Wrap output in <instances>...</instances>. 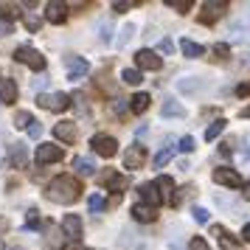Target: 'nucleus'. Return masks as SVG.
Returning <instances> with one entry per match:
<instances>
[{
	"label": "nucleus",
	"mask_w": 250,
	"mask_h": 250,
	"mask_svg": "<svg viewBox=\"0 0 250 250\" xmlns=\"http://www.w3.org/2000/svg\"><path fill=\"white\" fill-rule=\"evenodd\" d=\"M45 197L51 200V203L73 205L82 197V186H79V180H76V177H70V174H59V177H54V180L48 183Z\"/></svg>",
	"instance_id": "obj_1"
},
{
	"label": "nucleus",
	"mask_w": 250,
	"mask_h": 250,
	"mask_svg": "<svg viewBox=\"0 0 250 250\" xmlns=\"http://www.w3.org/2000/svg\"><path fill=\"white\" fill-rule=\"evenodd\" d=\"M37 104L48 110V113H65L70 107V96L68 93H40L37 96Z\"/></svg>",
	"instance_id": "obj_2"
},
{
	"label": "nucleus",
	"mask_w": 250,
	"mask_h": 250,
	"mask_svg": "<svg viewBox=\"0 0 250 250\" xmlns=\"http://www.w3.org/2000/svg\"><path fill=\"white\" fill-rule=\"evenodd\" d=\"M14 59L23 62V65H28L31 70H45V57L31 45H20L17 51H14Z\"/></svg>",
	"instance_id": "obj_3"
},
{
	"label": "nucleus",
	"mask_w": 250,
	"mask_h": 250,
	"mask_svg": "<svg viewBox=\"0 0 250 250\" xmlns=\"http://www.w3.org/2000/svg\"><path fill=\"white\" fill-rule=\"evenodd\" d=\"M90 146H93V152L102 155V158H115V155H118V141H115L113 135H104V132L90 138Z\"/></svg>",
	"instance_id": "obj_4"
},
{
	"label": "nucleus",
	"mask_w": 250,
	"mask_h": 250,
	"mask_svg": "<svg viewBox=\"0 0 250 250\" xmlns=\"http://www.w3.org/2000/svg\"><path fill=\"white\" fill-rule=\"evenodd\" d=\"M146 158H149L146 146H144V144H132V146H126V152H124V166H126L129 171L144 169Z\"/></svg>",
	"instance_id": "obj_5"
},
{
	"label": "nucleus",
	"mask_w": 250,
	"mask_h": 250,
	"mask_svg": "<svg viewBox=\"0 0 250 250\" xmlns=\"http://www.w3.org/2000/svg\"><path fill=\"white\" fill-rule=\"evenodd\" d=\"M65 68H68V79L70 82H79V79H84V76L90 73V62H87L84 57L70 54V57H65Z\"/></svg>",
	"instance_id": "obj_6"
},
{
	"label": "nucleus",
	"mask_w": 250,
	"mask_h": 250,
	"mask_svg": "<svg viewBox=\"0 0 250 250\" xmlns=\"http://www.w3.org/2000/svg\"><path fill=\"white\" fill-rule=\"evenodd\" d=\"M214 183H219V186H228V188H242V174H239L236 169H228V166H219V169H214Z\"/></svg>",
	"instance_id": "obj_7"
},
{
	"label": "nucleus",
	"mask_w": 250,
	"mask_h": 250,
	"mask_svg": "<svg viewBox=\"0 0 250 250\" xmlns=\"http://www.w3.org/2000/svg\"><path fill=\"white\" fill-rule=\"evenodd\" d=\"M135 65L141 70H160L163 68V59L155 54V51H149V48H141L135 54Z\"/></svg>",
	"instance_id": "obj_8"
},
{
	"label": "nucleus",
	"mask_w": 250,
	"mask_h": 250,
	"mask_svg": "<svg viewBox=\"0 0 250 250\" xmlns=\"http://www.w3.org/2000/svg\"><path fill=\"white\" fill-rule=\"evenodd\" d=\"M34 158H37L40 166H45V163H57V160H62V146H57V144H40Z\"/></svg>",
	"instance_id": "obj_9"
},
{
	"label": "nucleus",
	"mask_w": 250,
	"mask_h": 250,
	"mask_svg": "<svg viewBox=\"0 0 250 250\" xmlns=\"http://www.w3.org/2000/svg\"><path fill=\"white\" fill-rule=\"evenodd\" d=\"M155 191H158L160 203L174 205V180H171V177H166V174H160L158 180H155Z\"/></svg>",
	"instance_id": "obj_10"
},
{
	"label": "nucleus",
	"mask_w": 250,
	"mask_h": 250,
	"mask_svg": "<svg viewBox=\"0 0 250 250\" xmlns=\"http://www.w3.org/2000/svg\"><path fill=\"white\" fill-rule=\"evenodd\" d=\"M214 236H216V242H219L222 250H239L242 248V239H236L228 228H222V225H214Z\"/></svg>",
	"instance_id": "obj_11"
},
{
	"label": "nucleus",
	"mask_w": 250,
	"mask_h": 250,
	"mask_svg": "<svg viewBox=\"0 0 250 250\" xmlns=\"http://www.w3.org/2000/svg\"><path fill=\"white\" fill-rule=\"evenodd\" d=\"M54 135H57L62 144H76V138H79L76 121H59V124L54 126Z\"/></svg>",
	"instance_id": "obj_12"
},
{
	"label": "nucleus",
	"mask_w": 250,
	"mask_h": 250,
	"mask_svg": "<svg viewBox=\"0 0 250 250\" xmlns=\"http://www.w3.org/2000/svg\"><path fill=\"white\" fill-rule=\"evenodd\" d=\"M62 230H65V236H68L70 242H79V236H82V219H79V214H65V216H62Z\"/></svg>",
	"instance_id": "obj_13"
},
{
	"label": "nucleus",
	"mask_w": 250,
	"mask_h": 250,
	"mask_svg": "<svg viewBox=\"0 0 250 250\" xmlns=\"http://www.w3.org/2000/svg\"><path fill=\"white\" fill-rule=\"evenodd\" d=\"M65 17H68V6L65 3H59V0H51L45 6V20L54 25H62L65 23Z\"/></svg>",
	"instance_id": "obj_14"
},
{
	"label": "nucleus",
	"mask_w": 250,
	"mask_h": 250,
	"mask_svg": "<svg viewBox=\"0 0 250 250\" xmlns=\"http://www.w3.org/2000/svg\"><path fill=\"white\" fill-rule=\"evenodd\" d=\"M17 96H20L17 82L9 79V76H3V79H0V102L3 104H17Z\"/></svg>",
	"instance_id": "obj_15"
},
{
	"label": "nucleus",
	"mask_w": 250,
	"mask_h": 250,
	"mask_svg": "<svg viewBox=\"0 0 250 250\" xmlns=\"http://www.w3.org/2000/svg\"><path fill=\"white\" fill-rule=\"evenodd\" d=\"M203 17H200V20H203V23H214L216 17H222V14H225V9H228V3L225 0H219V3H216V0H208V3H203Z\"/></svg>",
	"instance_id": "obj_16"
},
{
	"label": "nucleus",
	"mask_w": 250,
	"mask_h": 250,
	"mask_svg": "<svg viewBox=\"0 0 250 250\" xmlns=\"http://www.w3.org/2000/svg\"><path fill=\"white\" fill-rule=\"evenodd\" d=\"M129 214H132V219H135V222H155V219H158V208L144 205V203H135Z\"/></svg>",
	"instance_id": "obj_17"
},
{
	"label": "nucleus",
	"mask_w": 250,
	"mask_h": 250,
	"mask_svg": "<svg viewBox=\"0 0 250 250\" xmlns=\"http://www.w3.org/2000/svg\"><path fill=\"white\" fill-rule=\"evenodd\" d=\"M73 169H76V174H82V177H93V174H96V160H93L90 155H79V158L73 160Z\"/></svg>",
	"instance_id": "obj_18"
},
{
	"label": "nucleus",
	"mask_w": 250,
	"mask_h": 250,
	"mask_svg": "<svg viewBox=\"0 0 250 250\" xmlns=\"http://www.w3.org/2000/svg\"><path fill=\"white\" fill-rule=\"evenodd\" d=\"M138 194H141L144 205H152V208L160 205V197H158V191H155V183H141V186H138Z\"/></svg>",
	"instance_id": "obj_19"
},
{
	"label": "nucleus",
	"mask_w": 250,
	"mask_h": 250,
	"mask_svg": "<svg viewBox=\"0 0 250 250\" xmlns=\"http://www.w3.org/2000/svg\"><path fill=\"white\" fill-rule=\"evenodd\" d=\"M102 183L110 188V191H124L126 186H129V180H126L124 174H115V171H107L102 177Z\"/></svg>",
	"instance_id": "obj_20"
},
{
	"label": "nucleus",
	"mask_w": 250,
	"mask_h": 250,
	"mask_svg": "<svg viewBox=\"0 0 250 250\" xmlns=\"http://www.w3.org/2000/svg\"><path fill=\"white\" fill-rule=\"evenodd\" d=\"M129 102H132L129 104V110H132L135 115H141V113H146L149 110V102H152V99H149V93H135Z\"/></svg>",
	"instance_id": "obj_21"
},
{
	"label": "nucleus",
	"mask_w": 250,
	"mask_h": 250,
	"mask_svg": "<svg viewBox=\"0 0 250 250\" xmlns=\"http://www.w3.org/2000/svg\"><path fill=\"white\" fill-rule=\"evenodd\" d=\"M180 51H183L188 59H197V57H203L205 48L200 45V42H194V40H180Z\"/></svg>",
	"instance_id": "obj_22"
},
{
	"label": "nucleus",
	"mask_w": 250,
	"mask_h": 250,
	"mask_svg": "<svg viewBox=\"0 0 250 250\" xmlns=\"http://www.w3.org/2000/svg\"><path fill=\"white\" fill-rule=\"evenodd\" d=\"M9 158H12V163L17 166V169H25V163H28V158H25V146H23V144H14V146H12V155H9Z\"/></svg>",
	"instance_id": "obj_23"
},
{
	"label": "nucleus",
	"mask_w": 250,
	"mask_h": 250,
	"mask_svg": "<svg viewBox=\"0 0 250 250\" xmlns=\"http://www.w3.org/2000/svg\"><path fill=\"white\" fill-rule=\"evenodd\" d=\"M160 113L166 115V118H171V115L183 118V115H186V107H183V104H177V102H163V110H160Z\"/></svg>",
	"instance_id": "obj_24"
},
{
	"label": "nucleus",
	"mask_w": 250,
	"mask_h": 250,
	"mask_svg": "<svg viewBox=\"0 0 250 250\" xmlns=\"http://www.w3.org/2000/svg\"><path fill=\"white\" fill-rule=\"evenodd\" d=\"M222 129H225V118H216L214 124L205 129V141H216V138L222 135Z\"/></svg>",
	"instance_id": "obj_25"
},
{
	"label": "nucleus",
	"mask_w": 250,
	"mask_h": 250,
	"mask_svg": "<svg viewBox=\"0 0 250 250\" xmlns=\"http://www.w3.org/2000/svg\"><path fill=\"white\" fill-rule=\"evenodd\" d=\"M121 82H124V84H141V70L138 68H124L121 70Z\"/></svg>",
	"instance_id": "obj_26"
},
{
	"label": "nucleus",
	"mask_w": 250,
	"mask_h": 250,
	"mask_svg": "<svg viewBox=\"0 0 250 250\" xmlns=\"http://www.w3.org/2000/svg\"><path fill=\"white\" fill-rule=\"evenodd\" d=\"M31 121H34V118H31L28 110H17V115H14V126H17V129H28Z\"/></svg>",
	"instance_id": "obj_27"
},
{
	"label": "nucleus",
	"mask_w": 250,
	"mask_h": 250,
	"mask_svg": "<svg viewBox=\"0 0 250 250\" xmlns=\"http://www.w3.org/2000/svg\"><path fill=\"white\" fill-rule=\"evenodd\" d=\"M166 6H169V9H174V12L177 14H186V12H191V0H166Z\"/></svg>",
	"instance_id": "obj_28"
},
{
	"label": "nucleus",
	"mask_w": 250,
	"mask_h": 250,
	"mask_svg": "<svg viewBox=\"0 0 250 250\" xmlns=\"http://www.w3.org/2000/svg\"><path fill=\"white\" fill-rule=\"evenodd\" d=\"M171 155H174V146H166V149H160L158 155H155V169H160V166H166L171 160Z\"/></svg>",
	"instance_id": "obj_29"
},
{
	"label": "nucleus",
	"mask_w": 250,
	"mask_h": 250,
	"mask_svg": "<svg viewBox=\"0 0 250 250\" xmlns=\"http://www.w3.org/2000/svg\"><path fill=\"white\" fill-rule=\"evenodd\" d=\"M87 208H90L93 214H102L104 211V197L102 194H90V197H87Z\"/></svg>",
	"instance_id": "obj_30"
},
{
	"label": "nucleus",
	"mask_w": 250,
	"mask_h": 250,
	"mask_svg": "<svg viewBox=\"0 0 250 250\" xmlns=\"http://www.w3.org/2000/svg\"><path fill=\"white\" fill-rule=\"evenodd\" d=\"M228 57H230L228 42H216V45H214V59H216V62H228Z\"/></svg>",
	"instance_id": "obj_31"
},
{
	"label": "nucleus",
	"mask_w": 250,
	"mask_h": 250,
	"mask_svg": "<svg viewBox=\"0 0 250 250\" xmlns=\"http://www.w3.org/2000/svg\"><path fill=\"white\" fill-rule=\"evenodd\" d=\"M177 149H180V152H186V155H188V152H194V138H191V135L180 138V144H177Z\"/></svg>",
	"instance_id": "obj_32"
},
{
	"label": "nucleus",
	"mask_w": 250,
	"mask_h": 250,
	"mask_svg": "<svg viewBox=\"0 0 250 250\" xmlns=\"http://www.w3.org/2000/svg\"><path fill=\"white\" fill-rule=\"evenodd\" d=\"M12 31H14V23L6 20V17H0V37H9Z\"/></svg>",
	"instance_id": "obj_33"
},
{
	"label": "nucleus",
	"mask_w": 250,
	"mask_h": 250,
	"mask_svg": "<svg viewBox=\"0 0 250 250\" xmlns=\"http://www.w3.org/2000/svg\"><path fill=\"white\" fill-rule=\"evenodd\" d=\"M28 135L34 138V141H40V135H42V124H40V121H31V124H28Z\"/></svg>",
	"instance_id": "obj_34"
},
{
	"label": "nucleus",
	"mask_w": 250,
	"mask_h": 250,
	"mask_svg": "<svg viewBox=\"0 0 250 250\" xmlns=\"http://www.w3.org/2000/svg\"><path fill=\"white\" fill-rule=\"evenodd\" d=\"M135 3H126V0H115L113 3V12H118V14H124V12H129Z\"/></svg>",
	"instance_id": "obj_35"
},
{
	"label": "nucleus",
	"mask_w": 250,
	"mask_h": 250,
	"mask_svg": "<svg viewBox=\"0 0 250 250\" xmlns=\"http://www.w3.org/2000/svg\"><path fill=\"white\" fill-rule=\"evenodd\" d=\"M191 214H194V219H197L200 225H205V222H208V211H205V208H194Z\"/></svg>",
	"instance_id": "obj_36"
},
{
	"label": "nucleus",
	"mask_w": 250,
	"mask_h": 250,
	"mask_svg": "<svg viewBox=\"0 0 250 250\" xmlns=\"http://www.w3.org/2000/svg\"><path fill=\"white\" fill-rule=\"evenodd\" d=\"M99 31H102L99 37H102L104 42H110V37H113V34H110V31H113V25H110V23H102V25H99Z\"/></svg>",
	"instance_id": "obj_37"
},
{
	"label": "nucleus",
	"mask_w": 250,
	"mask_h": 250,
	"mask_svg": "<svg viewBox=\"0 0 250 250\" xmlns=\"http://www.w3.org/2000/svg\"><path fill=\"white\" fill-rule=\"evenodd\" d=\"M25 222H28V228H40V211H34V208H31Z\"/></svg>",
	"instance_id": "obj_38"
},
{
	"label": "nucleus",
	"mask_w": 250,
	"mask_h": 250,
	"mask_svg": "<svg viewBox=\"0 0 250 250\" xmlns=\"http://www.w3.org/2000/svg\"><path fill=\"white\" fill-rule=\"evenodd\" d=\"M25 28H28V31H37V28H40V17L28 14V17H25Z\"/></svg>",
	"instance_id": "obj_39"
},
{
	"label": "nucleus",
	"mask_w": 250,
	"mask_h": 250,
	"mask_svg": "<svg viewBox=\"0 0 250 250\" xmlns=\"http://www.w3.org/2000/svg\"><path fill=\"white\" fill-rule=\"evenodd\" d=\"M191 250H211V248H208V245H205V239L194 236V239H191Z\"/></svg>",
	"instance_id": "obj_40"
},
{
	"label": "nucleus",
	"mask_w": 250,
	"mask_h": 250,
	"mask_svg": "<svg viewBox=\"0 0 250 250\" xmlns=\"http://www.w3.org/2000/svg\"><path fill=\"white\" fill-rule=\"evenodd\" d=\"M45 84H48V76H40V79H34V90L42 93L45 90Z\"/></svg>",
	"instance_id": "obj_41"
},
{
	"label": "nucleus",
	"mask_w": 250,
	"mask_h": 250,
	"mask_svg": "<svg viewBox=\"0 0 250 250\" xmlns=\"http://www.w3.org/2000/svg\"><path fill=\"white\" fill-rule=\"evenodd\" d=\"M160 51H163V54H171V51H174V42H171V40H163V42H160Z\"/></svg>",
	"instance_id": "obj_42"
},
{
	"label": "nucleus",
	"mask_w": 250,
	"mask_h": 250,
	"mask_svg": "<svg viewBox=\"0 0 250 250\" xmlns=\"http://www.w3.org/2000/svg\"><path fill=\"white\" fill-rule=\"evenodd\" d=\"M236 96H250V84H239V87H236Z\"/></svg>",
	"instance_id": "obj_43"
},
{
	"label": "nucleus",
	"mask_w": 250,
	"mask_h": 250,
	"mask_svg": "<svg viewBox=\"0 0 250 250\" xmlns=\"http://www.w3.org/2000/svg\"><path fill=\"white\" fill-rule=\"evenodd\" d=\"M242 197H245V200H250V183H242Z\"/></svg>",
	"instance_id": "obj_44"
},
{
	"label": "nucleus",
	"mask_w": 250,
	"mask_h": 250,
	"mask_svg": "<svg viewBox=\"0 0 250 250\" xmlns=\"http://www.w3.org/2000/svg\"><path fill=\"white\" fill-rule=\"evenodd\" d=\"M62 250H84V248H82L79 242H70V245H65V248H62Z\"/></svg>",
	"instance_id": "obj_45"
},
{
	"label": "nucleus",
	"mask_w": 250,
	"mask_h": 250,
	"mask_svg": "<svg viewBox=\"0 0 250 250\" xmlns=\"http://www.w3.org/2000/svg\"><path fill=\"white\" fill-rule=\"evenodd\" d=\"M242 239H245V242H250V222L242 228Z\"/></svg>",
	"instance_id": "obj_46"
},
{
	"label": "nucleus",
	"mask_w": 250,
	"mask_h": 250,
	"mask_svg": "<svg viewBox=\"0 0 250 250\" xmlns=\"http://www.w3.org/2000/svg\"><path fill=\"white\" fill-rule=\"evenodd\" d=\"M242 118H250V107H245V110H242Z\"/></svg>",
	"instance_id": "obj_47"
},
{
	"label": "nucleus",
	"mask_w": 250,
	"mask_h": 250,
	"mask_svg": "<svg viewBox=\"0 0 250 250\" xmlns=\"http://www.w3.org/2000/svg\"><path fill=\"white\" fill-rule=\"evenodd\" d=\"M12 250H23V248H12Z\"/></svg>",
	"instance_id": "obj_48"
},
{
	"label": "nucleus",
	"mask_w": 250,
	"mask_h": 250,
	"mask_svg": "<svg viewBox=\"0 0 250 250\" xmlns=\"http://www.w3.org/2000/svg\"><path fill=\"white\" fill-rule=\"evenodd\" d=\"M0 250H3V242H0Z\"/></svg>",
	"instance_id": "obj_49"
}]
</instances>
